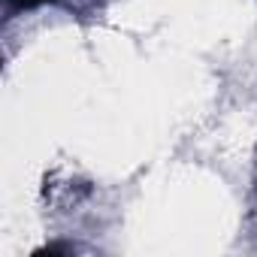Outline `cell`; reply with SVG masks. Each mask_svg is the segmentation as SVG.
Wrapping results in <instances>:
<instances>
[{"mask_svg":"<svg viewBox=\"0 0 257 257\" xmlns=\"http://www.w3.org/2000/svg\"><path fill=\"white\" fill-rule=\"evenodd\" d=\"M40 4H52V0H10V7L13 10H34Z\"/></svg>","mask_w":257,"mask_h":257,"instance_id":"1","label":"cell"}]
</instances>
